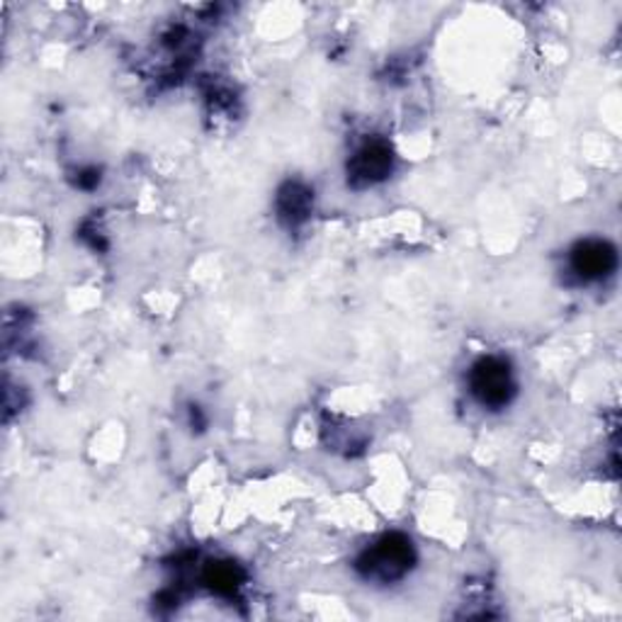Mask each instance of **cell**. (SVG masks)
<instances>
[{"mask_svg": "<svg viewBox=\"0 0 622 622\" xmlns=\"http://www.w3.org/2000/svg\"><path fill=\"white\" fill-rule=\"evenodd\" d=\"M414 547L404 535H387L357 560V569L367 578L373 576L379 582H397L414 566Z\"/></svg>", "mask_w": 622, "mask_h": 622, "instance_id": "6da1fadb", "label": "cell"}, {"mask_svg": "<svg viewBox=\"0 0 622 622\" xmlns=\"http://www.w3.org/2000/svg\"><path fill=\"white\" fill-rule=\"evenodd\" d=\"M469 387L472 394L479 399V404L489 408L505 406L515 394L511 365L501 361V357H481V361L472 367Z\"/></svg>", "mask_w": 622, "mask_h": 622, "instance_id": "7a4b0ae2", "label": "cell"}, {"mask_svg": "<svg viewBox=\"0 0 622 622\" xmlns=\"http://www.w3.org/2000/svg\"><path fill=\"white\" fill-rule=\"evenodd\" d=\"M618 266V253L608 241L588 239L572 251V268L584 280H600Z\"/></svg>", "mask_w": 622, "mask_h": 622, "instance_id": "3957f363", "label": "cell"}, {"mask_svg": "<svg viewBox=\"0 0 622 622\" xmlns=\"http://www.w3.org/2000/svg\"><path fill=\"white\" fill-rule=\"evenodd\" d=\"M389 171H392V149L382 142L363 146V149L353 156L351 166H347L351 183L355 187L385 181Z\"/></svg>", "mask_w": 622, "mask_h": 622, "instance_id": "277c9868", "label": "cell"}, {"mask_svg": "<svg viewBox=\"0 0 622 622\" xmlns=\"http://www.w3.org/2000/svg\"><path fill=\"white\" fill-rule=\"evenodd\" d=\"M278 209L280 217L288 219L290 224H300V221L307 219L312 209V193L300 183H288L280 190Z\"/></svg>", "mask_w": 622, "mask_h": 622, "instance_id": "5b68a950", "label": "cell"}, {"mask_svg": "<svg viewBox=\"0 0 622 622\" xmlns=\"http://www.w3.org/2000/svg\"><path fill=\"white\" fill-rule=\"evenodd\" d=\"M244 582V572L231 562H212L205 569V584L212 588L215 594L231 596Z\"/></svg>", "mask_w": 622, "mask_h": 622, "instance_id": "8992f818", "label": "cell"}]
</instances>
